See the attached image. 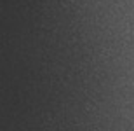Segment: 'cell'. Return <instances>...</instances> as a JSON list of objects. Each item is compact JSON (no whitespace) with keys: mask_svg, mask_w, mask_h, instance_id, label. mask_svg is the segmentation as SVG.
Here are the masks:
<instances>
[]
</instances>
